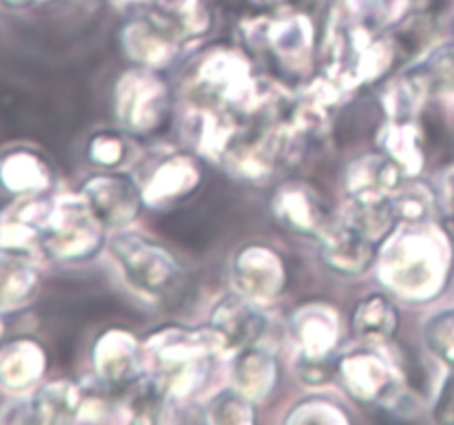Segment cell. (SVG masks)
Returning a JSON list of instances; mask_svg holds the SVG:
<instances>
[{"label":"cell","mask_w":454,"mask_h":425,"mask_svg":"<svg viewBox=\"0 0 454 425\" xmlns=\"http://www.w3.org/2000/svg\"><path fill=\"white\" fill-rule=\"evenodd\" d=\"M111 251L133 286L155 299L173 297L184 283V273L176 257L145 235L118 233L111 239Z\"/></svg>","instance_id":"6da1fadb"},{"label":"cell","mask_w":454,"mask_h":425,"mask_svg":"<svg viewBox=\"0 0 454 425\" xmlns=\"http://www.w3.org/2000/svg\"><path fill=\"white\" fill-rule=\"evenodd\" d=\"M100 221L80 197H56L47 230L40 242V251L56 261H84L102 246Z\"/></svg>","instance_id":"7a4b0ae2"},{"label":"cell","mask_w":454,"mask_h":425,"mask_svg":"<svg viewBox=\"0 0 454 425\" xmlns=\"http://www.w3.org/2000/svg\"><path fill=\"white\" fill-rule=\"evenodd\" d=\"M442 246L428 235L408 233L388 248L384 266L386 282L403 295H428L433 292L439 270L443 268Z\"/></svg>","instance_id":"3957f363"},{"label":"cell","mask_w":454,"mask_h":425,"mask_svg":"<svg viewBox=\"0 0 454 425\" xmlns=\"http://www.w3.org/2000/svg\"><path fill=\"white\" fill-rule=\"evenodd\" d=\"M115 113L127 131L146 135L168 115V89L153 71H129L115 87Z\"/></svg>","instance_id":"277c9868"},{"label":"cell","mask_w":454,"mask_h":425,"mask_svg":"<svg viewBox=\"0 0 454 425\" xmlns=\"http://www.w3.org/2000/svg\"><path fill=\"white\" fill-rule=\"evenodd\" d=\"M82 199L89 211L106 228H122L136 220L142 204V189L122 173H105L84 182Z\"/></svg>","instance_id":"5b68a950"},{"label":"cell","mask_w":454,"mask_h":425,"mask_svg":"<svg viewBox=\"0 0 454 425\" xmlns=\"http://www.w3.org/2000/svg\"><path fill=\"white\" fill-rule=\"evenodd\" d=\"M53 186V166L43 151L12 144L0 151V190L9 197L44 195Z\"/></svg>","instance_id":"8992f818"},{"label":"cell","mask_w":454,"mask_h":425,"mask_svg":"<svg viewBox=\"0 0 454 425\" xmlns=\"http://www.w3.org/2000/svg\"><path fill=\"white\" fill-rule=\"evenodd\" d=\"M266 330V317L253 299L229 295L215 304L211 313V336L229 350L251 348Z\"/></svg>","instance_id":"52a82bcc"},{"label":"cell","mask_w":454,"mask_h":425,"mask_svg":"<svg viewBox=\"0 0 454 425\" xmlns=\"http://www.w3.org/2000/svg\"><path fill=\"white\" fill-rule=\"evenodd\" d=\"M53 199L44 195L13 197L0 211V248H31L40 251V242L53 212Z\"/></svg>","instance_id":"ba28073f"},{"label":"cell","mask_w":454,"mask_h":425,"mask_svg":"<svg viewBox=\"0 0 454 425\" xmlns=\"http://www.w3.org/2000/svg\"><path fill=\"white\" fill-rule=\"evenodd\" d=\"M47 372V352L31 336L0 341V392L7 397L31 394Z\"/></svg>","instance_id":"9c48e42d"},{"label":"cell","mask_w":454,"mask_h":425,"mask_svg":"<svg viewBox=\"0 0 454 425\" xmlns=\"http://www.w3.org/2000/svg\"><path fill=\"white\" fill-rule=\"evenodd\" d=\"M40 261L31 248H0V314L25 308L38 295Z\"/></svg>","instance_id":"30bf717a"},{"label":"cell","mask_w":454,"mask_h":425,"mask_svg":"<svg viewBox=\"0 0 454 425\" xmlns=\"http://www.w3.org/2000/svg\"><path fill=\"white\" fill-rule=\"evenodd\" d=\"M233 279L244 297L253 301H269L284 290L286 270L282 257L275 251L264 246H248L235 257Z\"/></svg>","instance_id":"8fae6325"},{"label":"cell","mask_w":454,"mask_h":425,"mask_svg":"<svg viewBox=\"0 0 454 425\" xmlns=\"http://www.w3.org/2000/svg\"><path fill=\"white\" fill-rule=\"evenodd\" d=\"M202 182V171L198 162L189 155H171L160 159L145 180L137 182L142 189V197L151 206H167V204L180 202L186 195L193 193Z\"/></svg>","instance_id":"7c38bea8"},{"label":"cell","mask_w":454,"mask_h":425,"mask_svg":"<svg viewBox=\"0 0 454 425\" xmlns=\"http://www.w3.org/2000/svg\"><path fill=\"white\" fill-rule=\"evenodd\" d=\"M275 215L284 226L304 235H322L331 224L319 195L304 182H291L278 190Z\"/></svg>","instance_id":"4fadbf2b"},{"label":"cell","mask_w":454,"mask_h":425,"mask_svg":"<svg viewBox=\"0 0 454 425\" xmlns=\"http://www.w3.org/2000/svg\"><path fill=\"white\" fill-rule=\"evenodd\" d=\"M337 370L341 372L346 385L353 390L355 397L364 398V401L386 403L397 397V392H395L397 381H395L393 370H390L388 361H384L377 354H350L337 363Z\"/></svg>","instance_id":"5bb4252c"},{"label":"cell","mask_w":454,"mask_h":425,"mask_svg":"<svg viewBox=\"0 0 454 425\" xmlns=\"http://www.w3.org/2000/svg\"><path fill=\"white\" fill-rule=\"evenodd\" d=\"M324 257L335 270L346 274H359L372 264L377 252V243L364 237L362 233L346 224L344 220L337 224H328L322 235Z\"/></svg>","instance_id":"9a60e30c"},{"label":"cell","mask_w":454,"mask_h":425,"mask_svg":"<svg viewBox=\"0 0 454 425\" xmlns=\"http://www.w3.org/2000/svg\"><path fill=\"white\" fill-rule=\"evenodd\" d=\"M140 345L127 332H109L93 350V361L100 376L115 385H127L140 375Z\"/></svg>","instance_id":"2e32d148"},{"label":"cell","mask_w":454,"mask_h":425,"mask_svg":"<svg viewBox=\"0 0 454 425\" xmlns=\"http://www.w3.org/2000/svg\"><path fill=\"white\" fill-rule=\"evenodd\" d=\"M34 423H74L78 421L82 390L69 381H51L38 385L29 394Z\"/></svg>","instance_id":"e0dca14e"},{"label":"cell","mask_w":454,"mask_h":425,"mask_svg":"<svg viewBox=\"0 0 454 425\" xmlns=\"http://www.w3.org/2000/svg\"><path fill=\"white\" fill-rule=\"evenodd\" d=\"M295 335L301 344V357L331 359L337 345V314L324 305L304 308L295 317Z\"/></svg>","instance_id":"ac0fdd59"},{"label":"cell","mask_w":454,"mask_h":425,"mask_svg":"<svg viewBox=\"0 0 454 425\" xmlns=\"http://www.w3.org/2000/svg\"><path fill=\"white\" fill-rule=\"evenodd\" d=\"M235 390L244 394L251 401L269 397L278 383V363L270 354L262 350L244 348L233 367Z\"/></svg>","instance_id":"d6986e66"},{"label":"cell","mask_w":454,"mask_h":425,"mask_svg":"<svg viewBox=\"0 0 454 425\" xmlns=\"http://www.w3.org/2000/svg\"><path fill=\"white\" fill-rule=\"evenodd\" d=\"M264 35L266 42L270 44V49L278 53L284 65L309 60L310 47H313V27H310L309 18L293 16L275 20L266 25Z\"/></svg>","instance_id":"ffe728a7"},{"label":"cell","mask_w":454,"mask_h":425,"mask_svg":"<svg viewBox=\"0 0 454 425\" xmlns=\"http://www.w3.org/2000/svg\"><path fill=\"white\" fill-rule=\"evenodd\" d=\"M399 328V310L384 295H371L353 313V332L364 341L380 344L393 339Z\"/></svg>","instance_id":"44dd1931"},{"label":"cell","mask_w":454,"mask_h":425,"mask_svg":"<svg viewBox=\"0 0 454 425\" xmlns=\"http://www.w3.org/2000/svg\"><path fill=\"white\" fill-rule=\"evenodd\" d=\"M124 49L142 65H162L171 58L173 42L155 22L140 20L124 29Z\"/></svg>","instance_id":"7402d4cb"},{"label":"cell","mask_w":454,"mask_h":425,"mask_svg":"<svg viewBox=\"0 0 454 425\" xmlns=\"http://www.w3.org/2000/svg\"><path fill=\"white\" fill-rule=\"evenodd\" d=\"M406 84L412 91L439 93L454 87V44H443L426 62L406 75Z\"/></svg>","instance_id":"603a6c76"},{"label":"cell","mask_w":454,"mask_h":425,"mask_svg":"<svg viewBox=\"0 0 454 425\" xmlns=\"http://www.w3.org/2000/svg\"><path fill=\"white\" fill-rule=\"evenodd\" d=\"M251 398L244 397L239 390H224L211 401V421L215 423H253Z\"/></svg>","instance_id":"cb8c5ba5"},{"label":"cell","mask_w":454,"mask_h":425,"mask_svg":"<svg viewBox=\"0 0 454 425\" xmlns=\"http://www.w3.org/2000/svg\"><path fill=\"white\" fill-rule=\"evenodd\" d=\"M426 344L439 359L454 363V310L434 314L426 326Z\"/></svg>","instance_id":"d4e9b609"},{"label":"cell","mask_w":454,"mask_h":425,"mask_svg":"<svg viewBox=\"0 0 454 425\" xmlns=\"http://www.w3.org/2000/svg\"><path fill=\"white\" fill-rule=\"evenodd\" d=\"M408 0H350L353 13L368 27H381L397 20Z\"/></svg>","instance_id":"484cf974"},{"label":"cell","mask_w":454,"mask_h":425,"mask_svg":"<svg viewBox=\"0 0 454 425\" xmlns=\"http://www.w3.org/2000/svg\"><path fill=\"white\" fill-rule=\"evenodd\" d=\"M127 155V140L118 133H98L89 142V158L102 166H115Z\"/></svg>","instance_id":"4316f807"},{"label":"cell","mask_w":454,"mask_h":425,"mask_svg":"<svg viewBox=\"0 0 454 425\" xmlns=\"http://www.w3.org/2000/svg\"><path fill=\"white\" fill-rule=\"evenodd\" d=\"M434 419L442 421V423H454V363L442 392H439L437 406H434Z\"/></svg>","instance_id":"83f0119b"},{"label":"cell","mask_w":454,"mask_h":425,"mask_svg":"<svg viewBox=\"0 0 454 425\" xmlns=\"http://www.w3.org/2000/svg\"><path fill=\"white\" fill-rule=\"evenodd\" d=\"M158 3L164 12L182 18H184L186 13H193L195 7H198V0H158Z\"/></svg>","instance_id":"f1b7e54d"},{"label":"cell","mask_w":454,"mask_h":425,"mask_svg":"<svg viewBox=\"0 0 454 425\" xmlns=\"http://www.w3.org/2000/svg\"><path fill=\"white\" fill-rule=\"evenodd\" d=\"M40 3H44V0H0V9L9 13H20L29 12V9H34Z\"/></svg>","instance_id":"f546056e"},{"label":"cell","mask_w":454,"mask_h":425,"mask_svg":"<svg viewBox=\"0 0 454 425\" xmlns=\"http://www.w3.org/2000/svg\"><path fill=\"white\" fill-rule=\"evenodd\" d=\"M443 202H446L448 215L454 220V171L448 173L446 177V189H443Z\"/></svg>","instance_id":"4dcf8cb0"},{"label":"cell","mask_w":454,"mask_h":425,"mask_svg":"<svg viewBox=\"0 0 454 425\" xmlns=\"http://www.w3.org/2000/svg\"><path fill=\"white\" fill-rule=\"evenodd\" d=\"M3 335H4V321H3V314H0V341H3Z\"/></svg>","instance_id":"1f68e13d"}]
</instances>
